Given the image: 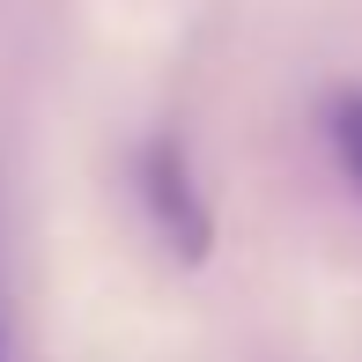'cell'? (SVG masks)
<instances>
[{
	"label": "cell",
	"instance_id": "1",
	"mask_svg": "<svg viewBox=\"0 0 362 362\" xmlns=\"http://www.w3.org/2000/svg\"><path fill=\"white\" fill-rule=\"evenodd\" d=\"M141 200H148V215H156L170 252L200 259L207 244H215V215H207L200 185H192V163H185L177 141H148L141 148Z\"/></svg>",
	"mask_w": 362,
	"mask_h": 362
},
{
	"label": "cell",
	"instance_id": "2",
	"mask_svg": "<svg viewBox=\"0 0 362 362\" xmlns=\"http://www.w3.org/2000/svg\"><path fill=\"white\" fill-rule=\"evenodd\" d=\"M325 141H333L340 177L362 192V89H340L333 104H325Z\"/></svg>",
	"mask_w": 362,
	"mask_h": 362
}]
</instances>
